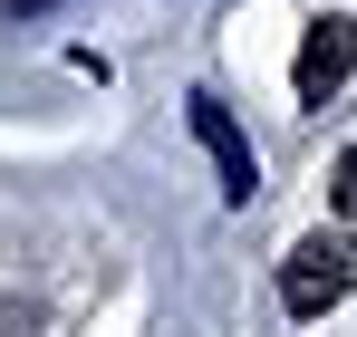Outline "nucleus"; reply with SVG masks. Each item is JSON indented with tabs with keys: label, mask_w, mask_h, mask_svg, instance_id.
Here are the masks:
<instances>
[{
	"label": "nucleus",
	"mask_w": 357,
	"mask_h": 337,
	"mask_svg": "<svg viewBox=\"0 0 357 337\" xmlns=\"http://www.w3.org/2000/svg\"><path fill=\"white\" fill-rule=\"evenodd\" d=\"M348 289H357V241H348V231H309L290 260H280V308H290V318L338 308Z\"/></svg>",
	"instance_id": "obj_1"
},
{
	"label": "nucleus",
	"mask_w": 357,
	"mask_h": 337,
	"mask_svg": "<svg viewBox=\"0 0 357 337\" xmlns=\"http://www.w3.org/2000/svg\"><path fill=\"white\" fill-rule=\"evenodd\" d=\"M183 107H193V135H203L213 173H222V193L251 203V193H261V164H251V135L232 125V107H222V97H183Z\"/></svg>",
	"instance_id": "obj_2"
},
{
	"label": "nucleus",
	"mask_w": 357,
	"mask_h": 337,
	"mask_svg": "<svg viewBox=\"0 0 357 337\" xmlns=\"http://www.w3.org/2000/svg\"><path fill=\"white\" fill-rule=\"evenodd\" d=\"M348 68H357V19H319V29L299 39V68H290V87L309 97V107H328V97L348 87Z\"/></svg>",
	"instance_id": "obj_3"
},
{
	"label": "nucleus",
	"mask_w": 357,
	"mask_h": 337,
	"mask_svg": "<svg viewBox=\"0 0 357 337\" xmlns=\"http://www.w3.org/2000/svg\"><path fill=\"white\" fill-rule=\"evenodd\" d=\"M328 193H338V212H348V222H357V145H348V155H338V173H328Z\"/></svg>",
	"instance_id": "obj_4"
}]
</instances>
